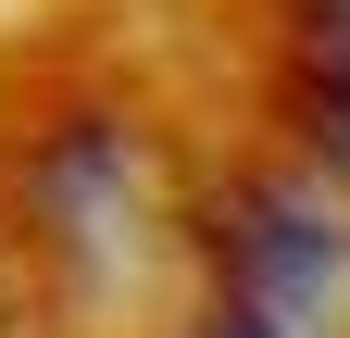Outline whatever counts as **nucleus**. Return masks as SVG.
I'll return each instance as SVG.
<instances>
[{"label":"nucleus","mask_w":350,"mask_h":338,"mask_svg":"<svg viewBox=\"0 0 350 338\" xmlns=\"http://www.w3.org/2000/svg\"><path fill=\"white\" fill-rule=\"evenodd\" d=\"M288 125L350 188V0H288Z\"/></svg>","instance_id":"obj_1"}]
</instances>
